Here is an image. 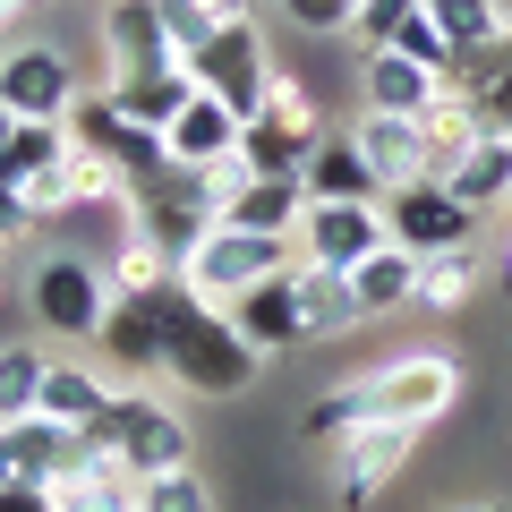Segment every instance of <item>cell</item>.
<instances>
[{"label":"cell","mask_w":512,"mask_h":512,"mask_svg":"<svg viewBox=\"0 0 512 512\" xmlns=\"http://www.w3.org/2000/svg\"><path fill=\"white\" fill-rule=\"evenodd\" d=\"M239 128H248V120H239L222 94L197 86V94H188V111L163 128V154H171V163H188V171H205V163H222V154H239Z\"/></svg>","instance_id":"2e32d148"},{"label":"cell","mask_w":512,"mask_h":512,"mask_svg":"<svg viewBox=\"0 0 512 512\" xmlns=\"http://www.w3.org/2000/svg\"><path fill=\"white\" fill-rule=\"evenodd\" d=\"M299 180H308V197H350V205H376V197H384L350 128H342V137H333V128L316 137V146H308V163H299Z\"/></svg>","instance_id":"ffe728a7"},{"label":"cell","mask_w":512,"mask_h":512,"mask_svg":"<svg viewBox=\"0 0 512 512\" xmlns=\"http://www.w3.org/2000/svg\"><path fill=\"white\" fill-rule=\"evenodd\" d=\"M410 9H419V0H359V18H350V43H359V52H384V43L402 35Z\"/></svg>","instance_id":"1f68e13d"},{"label":"cell","mask_w":512,"mask_h":512,"mask_svg":"<svg viewBox=\"0 0 512 512\" xmlns=\"http://www.w3.org/2000/svg\"><path fill=\"white\" fill-rule=\"evenodd\" d=\"M188 77H197L205 94H222L239 120H256V103H265V86H274V52H265L256 18H222L214 43H205V52H188Z\"/></svg>","instance_id":"8992f818"},{"label":"cell","mask_w":512,"mask_h":512,"mask_svg":"<svg viewBox=\"0 0 512 512\" xmlns=\"http://www.w3.org/2000/svg\"><path fill=\"white\" fill-rule=\"evenodd\" d=\"M9 128H18V120H9V111H0V163H9Z\"/></svg>","instance_id":"8d00e7d4"},{"label":"cell","mask_w":512,"mask_h":512,"mask_svg":"<svg viewBox=\"0 0 512 512\" xmlns=\"http://www.w3.org/2000/svg\"><path fill=\"white\" fill-rule=\"evenodd\" d=\"M478 222H487V214H470L444 180H410V188L384 197V231H393V248H410V256H453V248H470Z\"/></svg>","instance_id":"52a82bcc"},{"label":"cell","mask_w":512,"mask_h":512,"mask_svg":"<svg viewBox=\"0 0 512 512\" xmlns=\"http://www.w3.org/2000/svg\"><path fill=\"white\" fill-rule=\"evenodd\" d=\"M43 376H52V350H35V342H0V427H9V419H35Z\"/></svg>","instance_id":"484cf974"},{"label":"cell","mask_w":512,"mask_h":512,"mask_svg":"<svg viewBox=\"0 0 512 512\" xmlns=\"http://www.w3.org/2000/svg\"><path fill=\"white\" fill-rule=\"evenodd\" d=\"M77 444L103 461H120L128 478H154V470H180V461H197V444H188V419L171 402H154V393H111V410L94 427H77Z\"/></svg>","instance_id":"7a4b0ae2"},{"label":"cell","mask_w":512,"mask_h":512,"mask_svg":"<svg viewBox=\"0 0 512 512\" xmlns=\"http://www.w3.org/2000/svg\"><path fill=\"white\" fill-rule=\"evenodd\" d=\"M137 512H214V487H205L197 461H180V470L137 478Z\"/></svg>","instance_id":"83f0119b"},{"label":"cell","mask_w":512,"mask_h":512,"mask_svg":"<svg viewBox=\"0 0 512 512\" xmlns=\"http://www.w3.org/2000/svg\"><path fill=\"white\" fill-rule=\"evenodd\" d=\"M0 512H52V487H9L0 478Z\"/></svg>","instance_id":"e575fe53"},{"label":"cell","mask_w":512,"mask_h":512,"mask_svg":"<svg viewBox=\"0 0 512 512\" xmlns=\"http://www.w3.org/2000/svg\"><path fill=\"white\" fill-rule=\"evenodd\" d=\"M444 188H453L470 214H495V205H512V137H478V146L461 154L453 171H444Z\"/></svg>","instance_id":"603a6c76"},{"label":"cell","mask_w":512,"mask_h":512,"mask_svg":"<svg viewBox=\"0 0 512 512\" xmlns=\"http://www.w3.org/2000/svg\"><path fill=\"white\" fill-rule=\"evenodd\" d=\"M35 410H43V419H60V427H94L111 410V376H103V367H86V359H52Z\"/></svg>","instance_id":"44dd1931"},{"label":"cell","mask_w":512,"mask_h":512,"mask_svg":"<svg viewBox=\"0 0 512 512\" xmlns=\"http://www.w3.org/2000/svg\"><path fill=\"white\" fill-rule=\"evenodd\" d=\"M384 52H402V60H419V69H453V43H444V26L436 18H427V0H419V9H410V18H402V35H393V43H384Z\"/></svg>","instance_id":"f546056e"},{"label":"cell","mask_w":512,"mask_h":512,"mask_svg":"<svg viewBox=\"0 0 512 512\" xmlns=\"http://www.w3.org/2000/svg\"><path fill=\"white\" fill-rule=\"evenodd\" d=\"M299 316H308V342H342L367 325L350 274H333V265H299Z\"/></svg>","instance_id":"7402d4cb"},{"label":"cell","mask_w":512,"mask_h":512,"mask_svg":"<svg viewBox=\"0 0 512 512\" xmlns=\"http://www.w3.org/2000/svg\"><path fill=\"white\" fill-rule=\"evenodd\" d=\"M282 265H299L291 239H274V231H239V222H214V231H205V248L180 265V291H188V299H214V308H231L239 291H256V282L282 274Z\"/></svg>","instance_id":"3957f363"},{"label":"cell","mask_w":512,"mask_h":512,"mask_svg":"<svg viewBox=\"0 0 512 512\" xmlns=\"http://www.w3.org/2000/svg\"><path fill=\"white\" fill-rule=\"evenodd\" d=\"M171 299H180V282H163V291H128L111 299L103 316V359L120 367V376H163V342H171Z\"/></svg>","instance_id":"8fae6325"},{"label":"cell","mask_w":512,"mask_h":512,"mask_svg":"<svg viewBox=\"0 0 512 512\" xmlns=\"http://www.w3.org/2000/svg\"><path fill=\"white\" fill-rule=\"evenodd\" d=\"M0 299H9V282H0Z\"/></svg>","instance_id":"f35d334b"},{"label":"cell","mask_w":512,"mask_h":512,"mask_svg":"<svg viewBox=\"0 0 512 512\" xmlns=\"http://www.w3.org/2000/svg\"><path fill=\"white\" fill-rule=\"evenodd\" d=\"M384 239H393V231H384V197H376V205L308 197V214H299L291 248H299V265H333V274H350V265H367Z\"/></svg>","instance_id":"ba28073f"},{"label":"cell","mask_w":512,"mask_h":512,"mask_svg":"<svg viewBox=\"0 0 512 512\" xmlns=\"http://www.w3.org/2000/svg\"><path fill=\"white\" fill-rule=\"evenodd\" d=\"M26 231H35V205H26V197H18V188H9V180H0V256L18 248Z\"/></svg>","instance_id":"836d02e7"},{"label":"cell","mask_w":512,"mask_h":512,"mask_svg":"<svg viewBox=\"0 0 512 512\" xmlns=\"http://www.w3.org/2000/svg\"><path fill=\"white\" fill-rule=\"evenodd\" d=\"M103 52H111V77L180 69L171 26H163V0H103Z\"/></svg>","instance_id":"4fadbf2b"},{"label":"cell","mask_w":512,"mask_h":512,"mask_svg":"<svg viewBox=\"0 0 512 512\" xmlns=\"http://www.w3.org/2000/svg\"><path fill=\"white\" fill-rule=\"evenodd\" d=\"M350 137H359V154H367V171H376L384 197H393V188H410V180H427V137H419V120L359 111V120H350Z\"/></svg>","instance_id":"9a60e30c"},{"label":"cell","mask_w":512,"mask_h":512,"mask_svg":"<svg viewBox=\"0 0 512 512\" xmlns=\"http://www.w3.org/2000/svg\"><path fill=\"white\" fill-rule=\"evenodd\" d=\"M163 26H171V52H205V43H214V26H222V9L214 0H163Z\"/></svg>","instance_id":"4dcf8cb0"},{"label":"cell","mask_w":512,"mask_h":512,"mask_svg":"<svg viewBox=\"0 0 512 512\" xmlns=\"http://www.w3.org/2000/svg\"><path fill=\"white\" fill-rule=\"evenodd\" d=\"M231 325L248 333L256 359H282V350L308 342V316H299V265H282V274H265L256 291L231 299Z\"/></svg>","instance_id":"7c38bea8"},{"label":"cell","mask_w":512,"mask_h":512,"mask_svg":"<svg viewBox=\"0 0 512 512\" xmlns=\"http://www.w3.org/2000/svg\"><path fill=\"white\" fill-rule=\"evenodd\" d=\"M299 214H308V180H299V171H256V180L222 205V222H239V231H274V239H291Z\"/></svg>","instance_id":"d6986e66"},{"label":"cell","mask_w":512,"mask_h":512,"mask_svg":"<svg viewBox=\"0 0 512 512\" xmlns=\"http://www.w3.org/2000/svg\"><path fill=\"white\" fill-rule=\"evenodd\" d=\"M359 393H367V419H393V427H419L427 436L461 402V367L444 350H410V359H384L376 376H359Z\"/></svg>","instance_id":"5b68a950"},{"label":"cell","mask_w":512,"mask_h":512,"mask_svg":"<svg viewBox=\"0 0 512 512\" xmlns=\"http://www.w3.org/2000/svg\"><path fill=\"white\" fill-rule=\"evenodd\" d=\"M77 69L60 43H9L0 52V111L9 120H69L77 111Z\"/></svg>","instance_id":"9c48e42d"},{"label":"cell","mask_w":512,"mask_h":512,"mask_svg":"<svg viewBox=\"0 0 512 512\" xmlns=\"http://www.w3.org/2000/svg\"><path fill=\"white\" fill-rule=\"evenodd\" d=\"M350 291H359V316H393V308H410V291H419V256L384 239L367 265H350Z\"/></svg>","instance_id":"d4e9b609"},{"label":"cell","mask_w":512,"mask_h":512,"mask_svg":"<svg viewBox=\"0 0 512 512\" xmlns=\"http://www.w3.org/2000/svg\"><path fill=\"white\" fill-rule=\"evenodd\" d=\"M427 18L444 26L453 52H470V43H495V35H504V0H427Z\"/></svg>","instance_id":"f1b7e54d"},{"label":"cell","mask_w":512,"mask_h":512,"mask_svg":"<svg viewBox=\"0 0 512 512\" xmlns=\"http://www.w3.org/2000/svg\"><path fill=\"white\" fill-rule=\"evenodd\" d=\"M470 291H478V265L470 256H419V291H410V308H436V316H453V308H470Z\"/></svg>","instance_id":"4316f807"},{"label":"cell","mask_w":512,"mask_h":512,"mask_svg":"<svg viewBox=\"0 0 512 512\" xmlns=\"http://www.w3.org/2000/svg\"><path fill=\"white\" fill-rule=\"evenodd\" d=\"M214 9L222 18H256V0H214Z\"/></svg>","instance_id":"d590c367"},{"label":"cell","mask_w":512,"mask_h":512,"mask_svg":"<svg viewBox=\"0 0 512 512\" xmlns=\"http://www.w3.org/2000/svg\"><path fill=\"white\" fill-rule=\"evenodd\" d=\"M256 350L248 333L231 325V308H214V299H171V342H163V376L180 384V393H205V402H231V393H248L256 384Z\"/></svg>","instance_id":"6da1fadb"},{"label":"cell","mask_w":512,"mask_h":512,"mask_svg":"<svg viewBox=\"0 0 512 512\" xmlns=\"http://www.w3.org/2000/svg\"><path fill=\"white\" fill-rule=\"evenodd\" d=\"M26 308H35L43 333H60V342H94L111 316V282H103V256L86 248H52L35 265V282H26Z\"/></svg>","instance_id":"277c9868"},{"label":"cell","mask_w":512,"mask_h":512,"mask_svg":"<svg viewBox=\"0 0 512 512\" xmlns=\"http://www.w3.org/2000/svg\"><path fill=\"white\" fill-rule=\"evenodd\" d=\"M52 512H137V478L77 444V461L52 478Z\"/></svg>","instance_id":"ac0fdd59"},{"label":"cell","mask_w":512,"mask_h":512,"mask_svg":"<svg viewBox=\"0 0 512 512\" xmlns=\"http://www.w3.org/2000/svg\"><path fill=\"white\" fill-rule=\"evenodd\" d=\"M436 94H444V77H436V69H419V60H402V52H367V60H359V103H367V111L419 120Z\"/></svg>","instance_id":"e0dca14e"},{"label":"cell","mask_w":512,"mask_h":512,"mask_svg":"<svg viewBox=\"0 0 512 512\" xmlns=\"http://www.w3.org/2000/svg\"><path fill=\"white\" fill-rule=\"evenodd\" d=\"M478 512H512V504H478Z\"/></svg>","instance_id":"74e56055"},{"label":"cell","mask_w":512,"mask_h":512,"mask_svg":"<svg viewBox=\"0 0 512 512\" xmlns=\"http://www.w3.org/2000/svg\"><path fill=\"white\" fill-rule=\"evenodd\" d=\"M282 18H291L299 35H350L359 0H282Z\"/></svg>","instance_id":"d6a6232c"},{"label":"cell","mask_w":512,"mask_h":512,"mask_svg":"<svg viewBox=\"0 0 512 512\" xmlns=\"http://www.w3.org/2000/svg\"><path fill=\"white\" fill-rule=\"evenodd\" d=\"M69 461H77V427L43 419V410L0 427V478H9V487H52Z\"/></svg>","instance_id":"5bb4252c"},{"label":"cell","mask_w":512,"mask_h":512,"mask_svg":"<svg viewBox=\"0 0 512 512\" xmlns=\"http://www.w3.org/2000/svg\"><path fill=\"white\" fill-rule=\"evenodd\" d=\"M410 453H419V427H393V419L350 427V436L333 444V487H342V504H350V512L376 504V495L410 470Z\"/></svg>","instance_id":"30bf717a"},{"label":"cell","mask_w":512,"mask_h":512,"mask_svg":"<svg viewBox=\"0 0 512 512\" xmlns=\"http://www.w3.org/2000/svg\"><path fill=\"white\" fill-rule=\"evenodd\" d=\"M188 94H197L188 60H180V69H146V77H111V103H120L137 128H171L188 111Z\"/></svg>","instance_id":"cb8c5ba5"}]
</instances>
